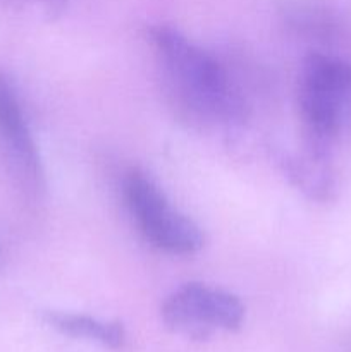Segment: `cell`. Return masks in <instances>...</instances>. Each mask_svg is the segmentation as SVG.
<instances>
[{"label":"cell","instance_id":"obj_6","mask_svg":"<svg viewBox=\"0 0 351 352\" xmlns=\"http://www.w3.org/2000/svg\"><path fill=\"white\" fill-rule=\"evenodd\" d=\"M284 170L292 184L310 198L327 201L336 191V179L330 168L327 148L313 146L308 143L305 153L286 158Z\"/></svg>","mask_w":351,"mask_h":352},{"label":"cell","instance_id":"obj_1","mask_svg":"<svg viewBox=\"0 0 351 352\" xmlns=\"http://www.w3.org/2000/svg\"><path fill=\"white\" fill-rule=\"evenodd\" d=\"M150 38L176 88L198 112L222 120L243 116V103L222 65L181 31L167 24L150 30Z\"/></svg>","mask_w":351,"mask_h":352},{"label":"cell","instance_id":"obj_7","mask_svg":"<svg viewBox=\"0 0 351 352\" xmlns=\"http://www.w3.org/2000/svg\"><path fill=\"white\" fill-rule=\"evenodd\" d=\"M43 322L62 336L96 342L107 349L120 351L127 344L126 329L119 322H103L88 315L65 311H45Z\"/></svg>","mask_w":351,"mask_h":352},{"label":"cell","instance_id":"obj_4","mask_svg":"<svg viewBox=\"0 0 351 352\" xmlns=\"http://www.w3.org/2000/svg\"><path fill=\"white\" fill-rule=\"evenodd\" d=\"M162 320L172 332L193 340H206L215 332L240 330L244 306L231 292L189 282L165 299Z\"/></svg>","mask_w":351,"mask_h":352},{"label":"cell","instance_id":"obj_3","mask_svg":"<svg viewBox=\"0 0 351 352\" xmlns=\"http://www.w3.org/2000/svg\"><path fill=\"white\" fill-rule=\"evenodd\" d=\"M124 199L143 236L158 250L193 254L203 246L200 227L169 205L162 189L138 170L124 179Z\"/></svg>","mask_w":351,"mask_h":352},{"label":"cell","instance_id":"obj_5","mask_svg":"<svg viewBox=\"0 0 351 352\" xmlns=\"http://www.w3.org/2000/svg\"><path fill=\"white\" fill-rule=\"evenodd\" d=\"M0 138L14 165L26 175L28 181H40L41 165L36 144L31 138L16 89L2 72H0Z\"/></svg>","mask_w":351,"mask_h":352},{"label":"cell","instance_id":"obj_2","mask_svg":"<svg viewBox=\"0 0 351 352\" xmlns=\"http://www.w3.org/2000/svg\"><path fill=\"white\" fill-rule=\"evenodd\" d=\"M298 105L308 143L327 148L351 122V64L323 54L305 57L299 72Z\"/></svg>","mask_w":351,"mask_h":352}]
</instances>
